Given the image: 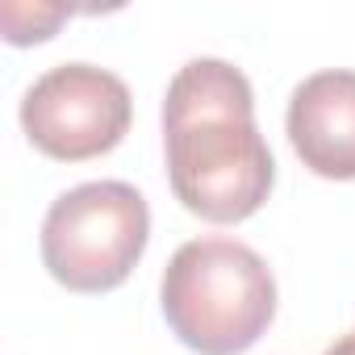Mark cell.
Segmentation results:
<instances>
[{
  "label": "cell",
  "instance_id": "1",
  "mask_svg": "<svg viewBox=\"0 0 355 355\" xmlns=\"http://www.w3.org/2000/svg\"><path fill=\"white\" fill-rule=\"evenodd\" d=\"M163 146L175 201L205 222H243L272 193L276 163L255 125V92L226 59H193L171 76Z\"/></svg>",
  "mask_w": 355,
  "mask_h": 355
},
{
  "label": "cell",
  "instance_id": "2",
  "mask_svg": "<svg viewBox=\"0 0 355 355\" xmlns=\"http://www.w3.org/2000/svg\"><path fill=\"white\" fill-rule=\"evenodd\" d=\"M163 313L197 355H243L259 343L276 313L272 268L239 239H193L171 255L163 284Z\"/></svg>",
  "mask_w": 355,
  "mask_h": 355
},
{
  "label": "cell",
  "instance_id": "3",
  "mask_svg": "<svg viewBox=\"0 0 355 355\" xmlns=\"http://www.w3.org/2000/svg\"><path fill=\"white\" fill-rule=\"evenodd\" d=\"M150 209L134 184L92 180L63 193L42 222V263L71 293H109L142 259Z\"/></svg>",
  "mask_w": 355,
  "mask_h": 355
},
{
  "label": "cell",
  "instance_id": "4",
  "mask_svg": "<svg viewBox=\"0 0 355 355\" xmlns=\"http://www.w3.org/2000/svg\"><path fill=\"white\" fill-rule=\"evenodd\" d=\"M134 117L130 88L92 63H59L38 76L21 101V130L30 142L63 163L113 150Z\"/></svg>",
  "mask_w": 355,
  "mask_h": 355
},
{
  "label": "cell",
  "instance_id": "5",
  "mask_svg": "<svg viewBox=\"0 0 355 355\" xmlns=\"http://www.w3.org/2000/svg\"><path fill=\"white\" fill-rule=\"evenodd\" d=\"M288 142L326 180H355V71H318L288 101Z\"/></svg>",
  "mask_w": 355,
  "mask_h": 355
},
{
  "label": "cell",
  "instance_id": "6",
  "mask_svg": "<svg viewBox=\"0 0 355 355\" xmlns=\"http://www.w3.org/2000/svg\"><path fill=\"white\" fill-rule=\"evenodd\" d=\"M67 17V9H55V5H17L9 0L5 5V38L13 46H26V42H42L55 34V26Z\"/></svg>",
  "mask_w": 355,
  "mask_h": 355
},
{
  "label": "cell",
  "instance_id": "7",
  "mask_svg": "<svg viewBox=\"0 0 355 355\" xmlns=\"http://www.w3.org/2000/svg\"><path fill=\"white\" fill-rule=\"evenodd\" d=\"M326 355H355V330H351V334H343V338H338Z\"/></svg>",
  "mask_w": 355,
  "mask_h": 355
}]
</instances>
